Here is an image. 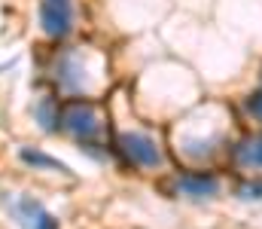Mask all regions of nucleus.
<instances>
[{
  "label": "nucleus",
  "instance_id": "1",
  "mask_svg": "<svg viewBox=\"0 0 262 229\" xmlns=\"http://www.w3.org/2000/svg\"><path fill=\"white\" fill-rule=\"evenodd\" d=\"M101 113H98V104L89 101V98H67L58 107V132L73 135L85 150L92 153V147H98V138H101Z\"/></svg>",
  "mask_w": 262,
  "mask_h": 229
},
{
  "label": "nucleus",
  "instance_id": "2",
  "mask_svg": "<svg viewBox=\"0 0 262 229\" xmlns=\"http://www.w3.org/2000/svg\"><path fill=\"white\" fill-rule=\"evenodd\" d=\"M116 153L131 168H162L165 165L162 147L143 132H122L116 138Z\"/></svg>",
  "mask_w": 262,
  "mask_h": 229
},
{
  "label": "nucleus",
  "instance_id": "3",
  "mask_svg": "<svg viewBox=\"0 0 262 229\" xmlns=\"http://www.w3.org/2000/svg\"><path fill=\"white\" fill-rule=\"evenodd\" d=\"M9 217L25 229H58V217L52 211H46L43 202H37L34 196H25V193H9L3 199Z\"/></svg>",
  "mask_w": 262,
  "mask_h": 229
},
{
  "label": "nucleus",
  "instance_id": "4",
  "mask_svg": "<svg viewBox=\"0 0 262 229\" xmlns=\"http://www.w3.org/2000/svg\"><path fill=\"white\" fill-rule=\"evenodd\" d=\"M73 0H40V28L49 40H64L73 31Z\"/></svg>",
  "mask_w": 262,
  "mask_h": 229
},
{
  "label": "nucleus",
  "instance_id": "5",
  "mask_svg": "<svg viewBox=\"0 0 262 229\" xmlns=\"http://www.w3.org/2000/svg\"><path fill=\"white\" fill-rule=\"evenodd\" d=\"M174 190L186 199H213L220 193V177L213 171H186L174 180Z\"/></svg>",
  "mask_w": 262,
  "mask_h": 229
},
{
  "label": "nucleus",
  "instance_id": "6",
  "mask_svg": "<svg viewBox=\"0 0 262 229\" xmlns=\"http://www.w3.org/2000/svg\"><path fill=\"white\" fill-rule=\"evenodd\" d=\"M55 82L67 92H79L85 86V65H82L79 52H64L55 61Z\"/></svg>",
  "mask_w": 262,
  "mask_h": 229
},
{
  "label": "nucleus",
  "instance_id": "7",
  "mask_svg": "<svg viewBox=\"0 0 262 229\" xmlns=\"http://www.w3.org/2000/svg\"><path fill=\"white\" fill-rule=\"evenodd\" d=\"M232 159L247 168V171H262V132H253L247 138H241L232 150Z\"/></svg>",
  "mask_w": 262,
  "mask_h": 229
},
{
  "label": "nucleus",
  "instance_id": "8",
  "mask_svg": "<svg viewBox=\"0 0 262 229\" xmlns=\"http://www.w3.org/2000/svg\"><path fill=\"white\" fill-rule=\"evenodd\" d=\"M58 107H61V101L52 98V95L37 98V104H34V119L40 122L43 132H58Z\"/></svg>",
  "mask_w": 262,
  "mask_h": 229
},
{
  "label": "nucleus",
  "instance_id": "9",
  "mask_svg": "<svg viewBox=\"0 0 262 229\" xmlns=\"http://www.w3.org/2000/svg\"><path fill=\"white\" fill-rule=\"evenodd\" d=\"M18 159H21L25 165H31V168H46V171H61V174L70 171L64 162H58L55 156H49V153H43V150H31V147H21Z\"/></svg>",
  "mask_w": 262,
  "mask_h": 229
},
{
  "label": "nucleus",
  "instance_id": "10",
  "mask_svg": "<svg viewBox=\"0 0 262 229\" xmlns=\"http://www.w3.org/2000/svg\"><path fill=\"white\" fill-rule=\"evenodd\" d=\"M235 196H238L241 202H262V177H250V180L238 183Z\"/></svg>",
  "mask_w": 262,
  "mask_h": 229
},
{
  "label": "nucleus",
  "instance_id": "11",
  "mask_svg": "<svg viewBox=\"0 0 262 229\" xmlns=\"http://www.w3.org/2000/svg\"><path fill=\"white\" fill-rule=\"evenodd\" d=\"M244 113H247L250 119L262 122V86H259V89H253V92L244 98Z\"/></svg>",
  "mask_w": 262,
  "mask_h": 229
}]
</instances>
